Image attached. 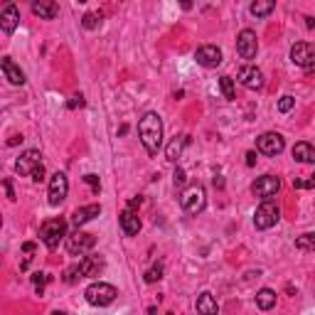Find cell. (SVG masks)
Here are the masks:
<instances>
[{
  "label": "cell",
  "instance_id": "cell-1",
  "mask_svg": "<svg viewBox=\"0 0 315 315\" xmlns=\"http://www.w3.org/2000/svg\"><path fill=\"white\" fill-rule=\"evenodd\" d=\"M138 136H141L145 153L148 155H158V150L163 148V118L155 111H148L138 121Z\"/></svg>",
  "mask_w": 315,
  "mask_h": 315
},
{
  "label": "cell",
  "instance_id": "cell-2",
  "mask_svg": "<svg viewBox=\"0 0 315 315\" xmlns=\"http://www.w3.org/2000/svg\"><path fill=\"white\" fill-rule=\"evenodd\" d=\"M67 236H69L67 234V219H62V217H52V219L42 222V227H40V239L47 249H57Z\"/></svg>",
  "mask_w": 315,
  "mask_h": 315
},
{
  "label": "cell",
  "instance_id": "cell-3",
  "mask_svg": "<svg viewBox=\"0 0 315 315\" xmlns=\"http://www.w3.org/2000/svg\"><path fill=\"white\" fill-rule=\"evenodd\" d=\"M84 298H86V303L94 305V308H106V305H111L116 298H118V290H116V286H111V283L96 281V283H91V286L84 290Z\"/></svg>",
  "mask_w": 315,
  "mask_h": 315
},
{
  "label": "cell",
  "instance_id": "cell-4",
  "mask_svg": "<svg viewBox=\"0 0 315 315\" xmlns=\"http://www.w3.org/2000/svg\"><path fill=\"white\" fill-rule=\"evenodd\" d=\"M180 204H182V209H185L187 214L197 217L200 212H204V207H207V192H204V187L197 185V182L190 185V187H185L182 195H180Z\"/></svg>",
  "mask_w": 315,
  "mask_h": 315
},
{
  "label": "cell",
  "instance_id": "cell-5",
  "mask_svg": "<svg viewBox=\"0 0 315 315\" xmlns=\"http://www.w3.org/2000/svg\"><path fill=\"white\" fill-rule=\"evenodd\" d=\"M278 219H281V207H278L273 200H263L256 207V212H254V227L261 231L276 227Z\"/></svg>",
  "mask_w": 315,
  "mask_h": 315
},
{
  "label": "cell",
  "instance_id": "cell-6",
  "mask_svg": "<svg viewBox=\"0 0 315 315\" xmlns=\"http://www.w3.org/2000/svg\"><path fill=\"white\" fill-rule=\"evenodd\" d=\"M94 246H96V236H94V234H89V231L77 229L74 234H69V236H67V251H69L72 256L89 254Z\"/></svg>",
  "mask_w": 315,
  "mask_h": 315
},
{
  "label": "cell",
  "instance_id": "cell-7",
  "mask_svg": "<svg viewBox=\"0 0 315 315\" xmlns=\"http://www.w3.org/2000/svg\"><path fill=\"white\" fill-rule=\"evenodd\" d=\"M67 192H69V180L64 172H55L50 177V190H47V202L50 207H59L62 202L67 200Z\"/></svg>",
  "mask_w": 315,
  "mask_h": 315
},
{
  "label": "cell",
  "instance_id": "cell-8",
  "mask_svg": "<svg viewBox=\"0 0 315 315\" xmlns=\"http://www.w3.org/2000/svg\"><path fill=\"white\" fill-rule=\"evenodd\" d=\"M290 62L300 69H313L315 67V45L310 42H295L290 47Z\"/></svg>",
  "mask_w": 315,
  "mask_h": 315
},
{
  "label": "cell",
  "instance_id": "cell-9",
  "mask_svg": "<svg viewBox=\"0 0 315 315\" xmlns=\"http://www.w3.org/2000/svg\"><path fill=\"white\" fill-rule=\"evenodd\" d=\"M283 148H286V141H283L281 133H261L256 138V150L263 153V155H271V158L281 155Z\"/></svg>",
  "mask_w": 315,
  "mask_h": 315
},
{
  "label": "cell",
  "instance_id": "cell-10",
  "mask_svg": "<svg viewBox=\"0 0 315 315\" xmlns=\"http://www.w3.org/2000/svg\"><path fill=\"white\" fill-rule=\"evenodd\" d=\"M258 52V40L254 30H241L236 37V55L241 59H254Z\"/></svg>",
  "mask_w": 315,
  "mask_h": 315
},
{
  "label": "cell",
  "instance_id": "cell-11",
  "mask_svg": "<svg viewBox=\"0 0 315 315\" xmlns=\"http://www.w3.org/2000/svg\"><path fill=\"white\" fill-rule=\"evenodd\" d=\"M281 190V180L276 177V175H261L256 182L251 185V192L261 197V200H271V197H276V192Z\"/></svg>",
  "mask_w": 315,
  "mask_h": 315
},
{
  "label": "cell",
  "instance_id": "cell-12",
  "mask_svg": "<svg viewBox=\"0 0 315 315\" xmlns=\"http://www.w3.org/2000/svg\"><path fill=\"white\" fill-rule=\"evenodd\" d=\"M195 59H197V64L204 67V69H214V67L222 64V50H219L217 45H202V47H197V52H195Z\"/></svg>",
  "mask_w": 315,
  "mask_h": 315
},
{
  "label": "cell",
  "instance_id": "cell-13",
  "mask_svg": "<svg viewBox=\"0 0 315 315\" xmlns=\"http://www.w3.org/2000/svg\"><path fill=\"white\" fill-rule=\"evenodd\" d=\"M42 155H40V150H35V148H30L25 150L18 160H15V172L18 175H25V177H32V172L37 165H42V160H40Z\"/></svg>",
  "mask_w": 315,
  "mask_h": 315
},
{
  "label": "cell",
  "instance_id": "cell-14",
  "mask_svg": "<svg viewBox=\"0 0 315 315\" xmlns=\"http://www.w3.org/2000/svg\"><path fill=\"white\" fill-rule=\"evenodd\" d=\"M236 79H239V84L246 86V89H261L263 86V72L258 67H254V64H246V67H241L236 72Z\"/></svg>",
  "mask_w": 315,
  "mask_h": 315
},
{
  "label": "cell",
  "instance_id": "cell-15",
  "mask_svg": "<svg viewBox=\"0 0 315 315\" xmlns=\"http://www.w3.org/2000/svg\"><path fill=\"white\" fill-rule=\"evenodd\" d=\"M18 25H20V10H18L15 3H8L0 13V30L5 35H13L18 30Z\"/></svg>",
  "mask_w": 315,
  "mask_h": 315
},
{
  "label": "cell",
  "instance_id": "cell-16",
  "mask_svg": "<svg viewBox=\"0 0 315 315\" xmlns=\"http://www.w3.org/2000/svg\"><path fill=\"white\" fill-rule=\"evenodd\" d=\"M0 69H3L5 79H8L13 86H23L25 82H28V79H25V72H23V69H20V67H18V64H15L10 57L0 59Z\"/></svg>",
  "mask_w": 315,
  "mask_h": 315
},
{
  "label": "cell",
  "instance_id": "cell-17",
  "mask_svg": "<svg viewBox=\"0 0 315 315\" xmlns=\"http://www.w3.org/2000/svg\"><path fill=\"white\" fill-rule=\"evenodd\" d=\"M118 224H121L126 236H138V231H141V219H138V214L133 209H123L118 214Z\"/></svg>",
  "mask_w": 315,
  "mask_h": 315
},
{
  "label": "cell",
  "instance_id": "cell-18",
  "mask_svg": "<svg viewBox=\"0 0 315 315\" xmlns=\"http://www.w3.org/2000/svg\"><path fill=\"white\" fill-rule=\"evenodd\" d=\"M104 266H106V261L101 256H96V254H91V256H84L79 261V268H82V278H94V276H99L101 271H104Z\"/></svg>",
  "mask_w": 315,
  "mask_h": 315
},
{
  "label": "cell",
  "instance_id": "cell-19",
  "mask_svg": "<svg viewBox=\"0 0 315 315\" xmlns=\"http://www.w3.org/2000/svg\"><path fill=\"white\" fill-rule=\"evenodd\" d=\"M32 13H35L40 20H55L59 15V5L55 0H35V3H32Z\"/></svg>",
  "mask_w": 315,
  "mask_h": 315
},
{
  "label": "cell",
  "instance_id": "cell-20",
  "mask_svg": "<svg viewBox=\"0 0 315 315\" xmlns=\"http://www.w3.org/2000/svg\"><path fill=\"white\" fill-rule=\"evenodd\" d=\"M101 214V204H86V207H79L74 214H72V224L79 229L82 224H86V222H91L94 217H99Z\"/></svg>",
  "mask_w": 315,
  "mask_h": 315
},
{
  "label": "cell",
  "instance_id": "cell-21",
  "mask_svg": "<svg viewBox=\"0 0 315 315\" xmlns=\"http://www.w3.org/2000/svg\"><path fill=\"white\" fill-rule=\"evenodd\" d=\"M195 308H197V315H217L219 308H217V300L209 290H202L195 300Z\"/></svg>",
  "mask_w": 315,
  "mask_h": 315
},
{
  "label": "cell",
  "instance_id": "cell-22",
  "mask_svg": "<svg viewBox=\"0 0 315 315\" xmlns=\"http://www.w3.org/2000/svg\"><path fill=\"white\" fill-rule=\"evenodd\" d=\"M187 143H190V138H187V136H180V138L175 136L170 143H168V148H165V158H168L170 163H177V158L182 155V148H185Z\"/></svg>",
  "mask_w": 315,
  "mask_h": 315
},
{
  "label": "cell",
  "instance_id": "cell-23",
  "mask_svg": "<svg viewBox=\"0 0 315 315\" xmlns=\"http://www.w3.org/2000/svg\"><path fill=\"white\" fill-rule=\"evenodd\" d=\"M293 158L298 163H315V148L305 141H300V143L293 145Z\"/></svg>",
  "mask_w": 315,
  "mask_h": 315
},
{
  "label": "cell",
  "instance_id": "cell-24",
  "mask_svg": "<svg viewBox=\"0 0 315 315\" xmlns=\"http://www.w3.org/2000/svg\"><path fill=\"white\" fill-rule=\"evenodd\" d=\"M256 305L258 310H271L276 305V290H271V288L256 290Z\"/></svg>",
  "mask_w": 315,
  "mask_h": 315
},
{
  "label": "cell",
  "instance_id": "cell-25",
  "mask_svg": "<svg viewBox=\"0 0 315 315\" xmlns=\"http://www.w3.org/2000/svg\"><path fill=\"white\" fill-rule=\"evenodd\" d=\"M273 10H276V3H273V0H256V3L249 5V13H251L254 18H266V15H271Z\"/></svg>",
  "mask_w": 315,
  "mask_h": 315
},
{
  "label": "cell",
  "instance_id": "cell-26",
  "mask_svg": "<svg viewBox=\"0 0 315 315\" xmlns=\"http://www.w3.org/2000/svg\"><path fill=\"white\" fill-rule=\"evenodd\" d=\"M295 249H298V251H305V254L315 251V231H308V234L295 236Z\"/></svg>",
  "mask_w": 315,
  "mask_h": 315
},
{
  "label": "cell",
  "instance_id": "cell-27",
  "mask_svg": "<svg viewBox=\"0 0 315 315\" xmlns=\"http://www.w3.org/2000/svg\"><path fill=\"white\" fill-rule=\"evenodd\" d=\"M219 89H222V94H224V99L227 101H234L236 99V91H234V79L231 77H219Z\"/></svg>",
  "mask_w": 315,
  "mask_h": 315
},
{
  "label": "cell",
  "instance_id": "cell-28",
  "mask_svg": "<svg viewBox=\"0 0 315 315\" xmlns=\"http://www.w3.org/2000/svg\"><path fill=\"white\" fill-rule=\"evenodd\" d=\"M82 28L84 30H99L101 28V13H86L82 18Z\"/></svg>",
  "mask_w": 315,
  "mask_h": 315
},
{
  "label": "cell",
  "instance_id": "cell-29",
  "mask_svg": "<svg viewBox=\"0 0 315 315\" xmlns=\"http://www.w3.org/2000/svg\"><path fill=\"white\" fill-rule=\"evenodd\" d=\"M143 278H145V283H158L163 278V263H155L153 268H148Z\"/></svg>",
  "mask_w": 315,
  "mask_h": 315
},
{
  "label": "cell",
  "instance_id": "cell-30",
  "mask_svg": "<svg viewBox=\"0 0 315 315\" xmlns=\"http://www.w3.org/2000/svg\"><path fill=\"white\" fill-rule=\"evenodd\" d=\"M79 278H82L79 263H74V266H69V268L64 271V283H74V281H79Z\"/></svg>",
  "mask_w": 315,
  "mask_h": 315
},
{
  "label": "cell",
  "instance_id": "cell-31",
  "mask_svg": "<svg viewBox=\"0 0 315 315\" xmlns=\"http://www.w3.org/2000/svg\"><path fill=\"white\" fill-rule=\"evenodd\" d=\"M293 187L295 190H313L315 187V175H310V177H305V180H293Z\"/></svg>",
  "mask_w": 315,
  "mask_h": 315
},
{
  "label": "cell",
  "instance_id": "cell-32",
  "mask_svg": "<svg viewBox=\"0 0 315 315\" xmlns=\"http://www.w3.org/2000/svg\"><path fill=\"white\" fill-rule=\"evenodd\" d=\"M185 180H187L185 170H182V168H175V172H172V185L180 190V187H185Z\"/></svg>",
  "mask_w": 315,
  "mask_h": 315
},
{
  "label": "cell",
  "instance_id": "cell-33",
  "mask_svg": "<svg viewBox=\"0 0 315 315\" xmlns=\"http://www.w3.org/2000/svg\"><path fill=\"white\" fill-rule=\"evenodd\" d=\"M293 106H295V99H293V96H281V101H278V111H281V114H288Z\"/></svg>",
  "mask_w": 315,
  "mask_h": 315
},
{
  "label": "cell",
  "instance_id": "cell-34",
  "mask_svg": "<svg viewBox=\"0 0 315 315\" xmlns=\"http://www.w3.org/2000/svg\"><path fill=\"white\" fill-rule=\"evenodd\" d=\"M84 182H86V185H91V187H94V192H99V190H101V182H99V175H94V172H89V175H84Z\"/></svg>",
  "mask_w": 315,
  "mask_h": 315
},
{
  "label": "cell",
  "instance_id": "cell-35",
  "mask_svg": "<svg viewBox=\"0 0 315 315\" xmlns=\"http://www.w3.org/2000/svg\"><path fill=\"white\" fill-rule=\"evenodd\" d=\"M3 187H5V195H8V200L15 202L18 197H15V190H13V180L8 177V180H3Z\"/></svg>",
  "mask_w": 315,
  "mask_h": 315
},
{
  "label": "cell",
  "instance_id": "cell-36",
  "mask_svg": "<svg viewBox=\"0 0 315 315\" xmlns=\"http://www.w3.org/2000/svg\"><path fill=\"white\" fill-rule=\"evenodd\" d=\"M67 106H69V111H74V109H82V106H84V96H82V94L72 96V101H69Z\"/></svg>",
  "mask_w": 315,
  "mask_h": 315
},
{
  "label": "cell",
  "instance_id": "cell-37",
  "mask_svg": "<svg viewBox=\"0 0 315 315\" xmlns=\"http://www.w3.org/2000/svg\"><path fill=\"white\" fill-rule=\"evenodd\" d=\"M50 278H52L50 273H32V283H35V286H42V283H47Z\"/></svg>",
  "mask_w": 315,
  "mask_h": 315
},
{
  "label": "cell",
  "instance_id": "cell-38",
  "mask_svg": "<svg viewBox=\"0 0 315 315\" xmlns=\"http://www.w3.org/2000/svg\"><path fill=\"white\" fill-rule=\"evenodd\" d=\"M32 180H35V182H42V180H45V165H37V168H35Z\"/></svg>",
  "mask_w": 315,
  "mask_h": 315
},
{
  "label": "cell",
  "instance_id": "cell-39",
  "mask_svg": "<svg viewBox=\"0 0 315 315\" xmlns=\"http://www.w3.org/2000/svg\"><path fill=\"white\" fill-rule=\"evenodd\" d=\"M246 165H249V168H254V165H256V153H254V150H249V153H246Z\"/></svg>",
  "mask_w": 315,
  "mask_h": 315
},
{
  "label": "cell",
  "instance_id": "cell-40",
  "mask_svg": "<svg viewBox=\"0 0 315 315\" xmlns=\"http://www.w3.org/2000/svg\"><path fill=\"white\" fill-rule=\"evenodd\" d=\"M35 249H37L35 241H25V244H23V251H25V254H35Z\"/></svg>",
  "mask_w": 315,
  "mask_h": 315
},
{
  "label": "cell",
  "instance_id": "cell-41",
  "mask_svg": "<svg viewBox=\"0 0 315 315\" xmlns=\"http://www.w3.org/2000/svg\"><path fill=\"white\" fill-rule=\"evenodd\" d=\"M143 204V197H133V200L128 202V209H136V207H141Z\"/></svg>",
  "mask_w": 315,
  "mask_h": 315
},
{
  "label": "cell",
  "instance_id": "cell-42",
  "mask_svg": "<svg viewBox=\"0 0 315 315\" xmlns=\"http://www.w3.org/2000/svg\"><path fill=\"white\" fill-rule=\"evenodd\" d=\"M18 143H23V136H13V138L8 141V145H18Z\"/></svg>",
  "mask_w": 315,
  "mask_h": 315
},
{
  "label": "cell",
  "instance_id": "cell-43",
  "mask_svg": "<svg viewBox=\"0 0 315 315\" xmlns=\"http://www.w3.org/2000/svg\"><path fill=\"white\" fill-rule=\"evenodd\" d=\"M214 187H224V180H222V177H219V175H217V177H214Z\"/></svg>",
  "mask_w": 315,
  "mask_h": 315
}]
</instances>
